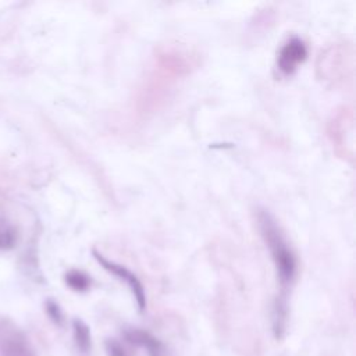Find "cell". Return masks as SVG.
Wrapping results in <instances>:
<instances>
[{"instance_id": "6da1fadb", "label": "cell", "mask_w": 356, "mask_h": 356, "mask_svg": "<svg viewBox=\"0 0 356 356\" xmlns=\"http://www.w3.org/2000/svg\"><path fill=\"white\" fill-rule=\"evenodd\" d=\"M257 221H259L261 236L271 252V257L277 268L278 280L282 286H286L291 284V281L295 277V271H296L295 254L289 243L284 238L280 227L277 225V221L273 218L270 213H267L266 210H260L257 213Z\"/></svg>"}, {"instance_id": "7a4b0ae2", "label": "cell", "mask_w": 356, "mask_h": 356, "mask_svg": "<svg viewBox=\"0 0 356 356\" xmlns=\"http://www.w3.org/2000/svg\"><path fill=\"white\" fill-rule=\"evenodd\" d=\"M93 256L95 259L99 261V264H102V267L107 271H110L111 274H114L115 277H118L120 280H122L124 282H127V285L129 286V289L132 291L134 296H135V300H136V305L139 307V310L142 312L146 306V298H145V291H143V286L140 284V281L136 278V275L134 273H131L127 267L121 266V264H117L114 261H110L107 260L103 254L97 253L96 250H93Z\"/></svg>"}, {"instance_id": "3957f363", "label": "cell", "mask_w": 356, "mask_h": 356, "mask_svg": "<svg viewBox=\"0 0 356 356\" xmlns=\"http://www.w3.org/2000/svg\"><path fill=\"white\" fill-rule=\"evenodd\" d=\"M0 353L1 356H31L26 338L11 323L0 324Z\"/></svg>"}, {"instance_id": "277c9868", "label": "cell", "mask_w": 356, "mask_h": 356, "mask_svg": "<svg viewBox=\"0 0 356 356\" xmlns=\"http://www.w3.org/2000/svg\"><path fill=\"white\" fill-rule=\"evenodd\" d=\"M306 56L307 50L305 43L298 38H292L280 50L277 58L278 68L286 75L292 74L296 70V67L306 58Z\"/></svg>"}, {"instance_id": "5b68a950", "label": "cell", "mask_w": 356, "mask_h": 356, "mask_svg": "<svg viewBox=\"0 0 356 356\" xmlns=\"http://www.w3.org/2000/svg\"><path fill=\"white\" fill-rule=\"evenodd\" d=\"M74 337L76 346L82 352H88L90 348V332L88 325L81 320H74Z\"/></svg>"}, {"instance_id": "8992f818", "label": "cell", "mask_w": 356, "mask_h": 356, "mask_svg": "<svg viewBox=\"0 0 356 356\" xmlns=\"http://www.w3.org/2000/svg\"><path fill=\"white\" fill-rule=\"evenodd\" d=\"M67 284L75 291H85L89 288V277L81 271H70L65 275Z\"/></svg>"}, {"instance_id": "52a82bcc", "label": "cell", "mask_w": 356, "mask_h": 356, "mask_svg": "<svg viewBox=\"0 0 356 356\" xmlns=\"http://www.w3.org/2000/svg\"><path fill=\"white\" fill-rule=\"evenodd\" d=\"M14 243V232L7 227L0 224V248H8Z\"/></svg>"}, {"instance_id": "ba28073f", "label": "cell", "mask_w": 356, "mask_h": 356, "mask_svg": "<svg viewBox=\"0 0 356 356\" xmlns=\"http://www.w3.org/2000/svg\"><path fill=\"white\" fill-rule=\"evenodd\" d=\"M106 349H107L108 356H125V352H124L122 346L115 341H111V339L107 341Z\"/></svg>"}, {"instance_id": "9c48e42d", "label": "cell", "mask_w": 356, "mask_h": 356, "mask_svg": "<svg viewBox=\"0 0 356 356\" xmlns=\"http://www.w3.org/2000/svg\"><path fill=\"white\" fill-rule=\"evenodd\" d=\"M47 312L50 314V317L56 321V323H61V318H63V314H61V310L60 307L54 303V302H49L47 303Z\"/></svg>"}]
</instances>
